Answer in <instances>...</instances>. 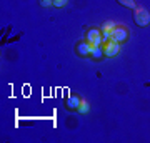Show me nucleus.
<instances>
[{
    "instance_id": "20e7f679",
    "label": "nucleus",
    "mask_w": 150,
    "mask_h": 143,
    "mask_svg": "<svg viewBox=\"0 0 150 143\" xmlns=\"http://www.w3.org/2000/svg\"><path fill=\"white\" fill-rule=\"evenodd\" d=\"M102 47H103V53H105V57H108V58L117 57L118 52H120V43L113 42V40H108V42L102 43Z\"/></svg>"
},
{
    "instance_id": "f03ea898",
    "label": "nucleus",
    "mask_w": 150,
    "mask_h": 143,
    "mask_svg": "<svg viewBox=\"0 0 150 143\" xmlns=\"http://www.w3.org/2000/svg\"><path fill=\"white\" fill-rule=\"evenodd\" d=\"M85 40L90 43V45H93V47H97V45H102V43H103L102 30H98V28H90V30H87Z\"/></svg>"
},
{
    "instance_id": "9d476101",
    "label": "nucleus",
    "mask_w": 150,
    "mask_h": 143,
    "mask_svg": "<svg viewBox=\"0 0 150 143\" xmlns=\"http://www.w3.org/2000/svg\"><path fill=\"white\" fill-rule=\"evenodd\" d=\"M120 5L127 7V8H132V10H135L137 8V5H135V0H117Z\"/></svg>"
},
{
    "instance_id": "f8f14e48",
    "label": "nucleus",
    "mask_w": 150,
    "mask_h": 143,
    "mask_svg": "<svg viewBox=\"0 0 150 143\" xmlns=\"http://www.w3.org/2000/svg\"><path fill=\"white\" fill-rule=\"evenodd\" d=\"M40 5H42V7H48V5H54V0H40Z\"/></svg>"
},
{
    "instance_id": "1a4fd4ad",
    "label": "nucleus",
    "mask_w": 150,
    "mask_h": 143,
    "mask_svg": "<svg viewBox=\"0 0 150 143\" xmlns=\"http://www.w3.org/2000/svg\"><path fill=\"white\" fill-rule=\"evenodd\" d=\"M88 110H90V105H88V101L82 100V101H80V106L77 108V111H79L80 115H85V113H88Z\"/></svg>"
},
{
    "instance_id": "423d86ee",
    "label": "nucleus",
    "mask_w": 150,
    "mask_h": 143,
    "mask_svg": "<svg viewBox=\"0 0 150 143\" xmlns=\"http://www.w3.org/2000/svg\"><path fill=\"white\" fill-rule=\"evenodd\" d=\"M80 98L77 95H70V97H67V100H65V106L69 108V110H77L79 106H80Z\"/></svg>"
},
{
    "instance_id": "6e6552de",
    "label": "nucleus",
    "mask_w": 150,
    "mask_h": 143,
    "mask_svg": "<svg viewBox=\"0 0 150 143\" xmlns=\"http://www.w3.org/2000/svg\"><path fill=\"white\" fill-rule=\"evenodd\" d=\"M115 27H117V25H115V22L107 20V22H103V25L100 27V30H102V32H112Z\"/></svg>"
},
{
    "instance_id": "39448f33",
    "label": "nucleus",
    "mask_w": 150,
    "mask_h": 143,
    "mask_svg": "<svg viewBox=\"0 0 150 143\" xmlns=\"http://www.w3.org/2000/svg\"><path fill=\"white\" fill-rule=\"evenodd\" d=\"M92 48H93V45H90V43L87 42H80L77 43V47H75V50H77V53L80 55V57H90V52Z\"/></svg>"
},
{
    "instance_id": "7ed1b4c3",
    "label": "nucleus",
    "mask_w": 150,
    "mask_h": 143,
    "mask_svg": "<svg viewBox=\"0 0 150 143\" xmlns=\"http://www.w3.org/2000/svg\"><path fill=\"white\" fill-rule=\"evenodd\" d=\"M127 38H129V30L125 27H115L110 32V40H113L117 43H123Z\"/></svg>"
},
{
    "instance_id": "9b49d317",
    "label": "nucleus",
    "mask_w": 150,
    "mask_h": 143,
    "mask_svg": "<svg viewBox=\"0 0 150 143\" xmlns=\"http://www.w3.org/2000/svg\"><path fill=\"white\" fill-rule=\"evenodd\" d=\"M67 2H69V0H54V5L55 7H64Z\"/></svg>"
},
{
    "instance_id": "0eeeda50",
    "label": "nucleus",
    "mask_w": 150,
    "mask_h": 143,
    "mask_svg": "<svg viewBox=\"0 0 150 143\" xmlns=\"http://www.w3.org/2000/svg\"><path fill=\"white\" fill-rule=\"evenodd\" d=\"M90 57H92L93 60H100V58H103V57H105V53H103V47H102V45H97V47L92 48Z\"/></svg>"
},
{
    "instance_id": "f257e3e1",
    "label": "nucleus",
    "mask_w": 150,
    "mask_h": 143,
    "mask_svg": "<svg viewBox=\"0 0 150 143\" xmlns=\"http://www.w3.org/2000/svg\"><path fill=\"white\" fill-rule=\"evenodd\" d=\"M134 22L139 27H147L150 23V12L145 8H135L134 10Z\"/></svg>"
}]
</instances>
